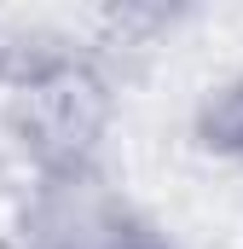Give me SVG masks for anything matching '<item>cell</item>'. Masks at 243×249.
<instances>
[{
    "mask_svg": "<svg viewBox=\"0 0 243 249\" xmlns=\"http://www.w3.org/2000/svg\"><path fill=\"white\" fill-rule=\"evenodd\" d=\"M17 232L23 249H174L116 186H104L99 168L41 174Z\"/></svg>",
    "mask_w": 243,
    "mask_h": 249,
    "instance_id": "obj_1",
    "label": "cell"
},
{
    "mask_svg": "<svg viewBox=\"0 0 243 249\" xmlns=\"http://www.w3.org/2000/svg\"><path fill=\"white\" fill-rule=\"evenodd\" d=\"M12 127L41 174L93 168V151L104 133V87L81 64H47L23 81L12 105Z\"/></svg>",
    "mask_w": 243,
    "mask_h": 249,
    "instance_id": "obj_2",
    "label": "cell"
},
{
    "mask_svg": "<svg viewBox=\"0 0 243 249\" xmlns=\"http://www.w3.org/2000/svg\"><path fill=\"white\" fill-rule=\"evenodd\" d=\"M197 139H203V151L243 162V75L226 81V87H214V93L203 99V110H197Z\"/></svg>",
    "mask_w": 243,
    "mask_h": 249,
    "instance_id": "obj_3",
    "label": "cell"
}]
</instances>
